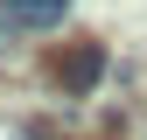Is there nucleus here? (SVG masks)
Returning <instances> with one entry per match:
<instances>
[{
  "label": "nucleus",
  "mask_w": 147,
  "mask_h": 140,
  "mask_svg": "<svg viewBox=\"0 0 147 140\" xmlns=\"http://www.w3.org/2000/svg\"><path fill=\"white\" fill-rule=\"evenodd\" d=\"M14 140H28V133H14Z\"/></svg>",
  "instance_id": "obj_3"
},
{
  "label": "nucleus",
  "mask_w": 147,
  "mask_h": 140,
  "mask_svg": "<svg viewBox=\"0 0 147 140\" xmlns=\"http://www.w3.org/2000/svg\"><path fill=\"white\" fill-rule=\"evenodd\" d=\"M56 84H63V98H91V91L105 84V49H98V42H77V49L56 63Z\"/></svg>",
  "instance_id": "obj_1"
},
{
  "label": "nucleus",
  "mask_w": 147,
  "mask_h": 140,
  "mask_svg": "<svg viewBox=\"0 0 147 140\" xmlns=\"http://www.w3.org/2000/svg\"><path fill=\"white\" fill-rule=\"evenodd\" d=\"M70 0H0V21L7 28H63Z\"/></svg>",
  "instance_id": "obj_2"
}]
</instances>
